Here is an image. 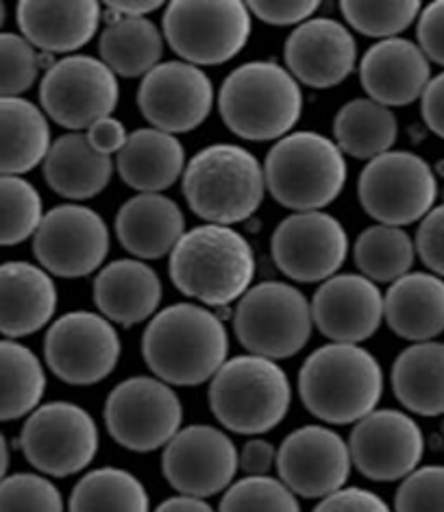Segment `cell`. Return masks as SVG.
Segmentation results:
<instances>
[{"label": "cell", "mask_w": 444, "mask_h": 512, "mask_svg": "<svg viewBox=\"0 0 444 512\" xmlns=\"http://www.w3.org/2000/svg\"><path fill=\"white\" fill-rule=\"evenodd\" d=\"M314 329L312 306L288 282H262L244 292L233 310L238 343L266 360H286L303 351Z\"/></svg>", "instance_id": "cell-8"}, {"label": "cell", "mask_w": 444, "mask_h": 512, "mask_svg": "<svg viewBox=\"0 0 444 512\" xmlns=\"http://www.w3.org/2000/svg\"><path fill=\"white\" fill-rule=\"evenodd\" d=\"M353 260L360 275L373 284H394L403 275L412 273L416 260L414 238L403 227L373 225L357 236Z\"/></svg>", "instance_id": "cell-37"}, {"label": "cell", "mask_w": 444, "mask_h": 512, "mask_svg": "<svg viewBox=\"0 0 444 512\" xmlns=\"http://www.w3.org/2000/svg\"><path fill=\"white\" fill-rule=\"evenodd\" d=\"M7 469H9V445L3 432H0V482L7 478Z\"/></svg>", "instance_id": "cell-53"}, {"label": "cell", "mask_w": 444, "mask_h": 512, "mask_svg": "<svg viewBox=\"0 0 444 512\" xmlns=\"http://www.w3.org/2000/svg\"><path fill=\"white\" fill-rule=\"evenodd\" d=\"M357 70L368 99L390 109L421 101L431 81V62L421 46L405 38L375 42Z\"/></svg>", "instance_id": "cell-23"}, {"label": "cell", "mask_w": 444, "mask_h": 512, "mask_svg": "<svg viewBox=\"0 0 444 512\" xmlns=\"http://www.w3.org/2000/svg\"><path fill=\"white\" fill-rule=\"evenodd\" d=\"M114 229L122 249L135 260H159L183 238L185 216L166 194H135L122 203Z\"/></svg>", "instance_id": "cell-26"}, {"label": "cell", "mask_w": 444, "mask_h": 512, "mask_svg": "<svg viewBox=\"0 0 444 512\" xmlns=\"http://www.w3.org/2000/svg\"><path fill=\"white\" fill-rule=\"evenodd\" d=\"M157 9H162L159 0H122V3H107V18H146Z\"/></svg>", "instance_id": "cell-51"}, {"label": "cell", "mask_w": 444, "mask_h": 512, "mask_svg": "<svg viewBox=\"0 0 444 512\" xmlns=\"http://www.w3.org/2000/svg\"><path fill=\"white\" fill-rule=\"evenodd\" d=\"M384 321L410 343H427L444 332V279L434 273H407L384 295Z\"/></svg>", "instance_id": "cell-28"}, {"label": "cell", "mask_w": 444, "mask_h": 512, "mask_svg": "<svg viewBox=\"0 0 444 512\" xmlns=\"http://www.w3.org/2000/svg\"><path fill=\"white\" fill-rule=\"evenodd\" d=\"M416 38L429 62L444 66V0L421 9L416 20Z\"/></svg>", "instance_id": "cell-46"}, {"label": "cell", "mask_w": 444, "mask_h": 512, "mask_svg": "<svg viewBox=\"0 0 444 512\" xmlns=\"http://www.w3.org/2000/svg\"><path fill=\"white\" fill-rule=\"evenodd\" d=\"M320 3L316 0H253L249 3L251 16L273 27H299L312 20Z\"/></svg>", "instance_id": "cell-45"}, {"label": "cell", "mask_w": 444, "mask_h": 512, "mask_svg": "<svg viewBox=\"0 0 444 512\" xmlns=\"http://www.w3.org/2000/svg\"><path fill=\"white\" fill-rule=\"evenodd\" d=\"M394 512H444V467L427 465L401 480Z\"/></svg>", "instance_id": "cell-43"}, {"label": "cell", "mask_w": 444, "mask_h": 512, "mask_svg": "<svg viewBox=\"0 0 444 512\" xmlns=\"http://www.w3.org/2000/svg\"><path fill=\"white\" fill-rule=\"evenodd\" d=\"M0 512H66V506L46 475L14 473L0 482Z\"/></svg>", "instance_id": "cell-41"}, {"label": "cell", "mask_w": 444, "mask_h": 512, "mask_svg": "<svg viewBox=\"0 0 444 512\" xmlns=\"http://www.w3.org/2000/svg\"><path fill=\"white\" fill-rule=\"evenodd\" d=\"M218 112L231 133L249 142H277L303 114V92L286 66L246 62L229 72L218 92Z\"/></svg>", "instance_id": "cell-5"}, {"label": "cell", "mask_w": 444, "mask_h": 512, "mask_svg": "<svg viewBox=\"0 0 444 512\" xmlns=\"http://www.w3.org/2000/svg\"><path fill=\"white\" fill-rule=\"evenodd\" d=\"M5 18H7V7H5L3 3H0V29H3Z\"/></svg>", "instance_id": "cell-54"}, {"label": "cell", "mask_w": 444, "mask_h": 512, "mask_svg": "<svg viewBox=\"0 0 444 512\" xmlns=\"http://www.w3.org/2000/svg\"><path fill=\"white\" fill-rule=\"evenodd\" d=\"M22 38L44 53H74L90 44L103 20V7L94 0L83 3H33L16 7Z\"/></svg>", "instance_id": "cell-27"}, {"label": "cell", "mask_w": 444, "mask_h": 512, "mask_svg": "<svg viewBox=\"0 0 444 512\" xmlns=\"http://www.w3.org/2000/svg\"><path fill=\"white\" fill-rule=\"evenodd\" d=\"M57 288L42 266L0 264V334L9 340L31 336L53 321Z\"/></svg>", "instance_id": "cell-25"}, {"label": "cell", "mask_w": 444, "mask_h": 512, "mask_svg": "<svg viewBox=\"0 0 444 512\" xmlns=\"http://www.w3.org/2000/svg\"><path fill=\"white\" fill-rule=\"evenodd\" d=\"M351 469L349 443L329 425H303L277 449L279 480L296 497L325 499L347 486Z\"/></svg>", "instance_id": "cell-19"}, {"label": "cell", "mask_w": 444, "mask_h": 512, "mask_svg": "<svg viewBox=\"0 0 444 512\" xmlns=\"http://www.w3.org/2000/svg\"><path fill=\"white\" fill-rule=\"evenodd\" d=\"M399 138V120L390 107L370 99L344 103L333 118V142L355 160H375L392 151Z\"/></svg>", "instance_id": "cell-34"}, {"label": "cell", "mask_w": 444, "mask_h": 512, "mask_svg": "<svg viewBox=\"0 0 444 512\" xmlns=\"http://www.w3.org/2000/svg\"><path fill=\"white\" fill-rule=\"evenodd\" d=\"M214 101V83L207 72L181 59L155 66L142 77L138 90V107L146 123L172 136L199 129L212 114Z\"/></svg>", "instance_id": "cell-20"}, {"label": "cell", "mask_w": 444, "mask_h": 512, "mask_svg": "<svg viewBox=\"0 0 444 512\" xmlns=\"http://www.w3.org/2000/svg\"><path fill=\"white\" fill-rule=\"evenodd\" d=\"M292 384L275 360L229 358L209 382V408L222 428L242 436H262L286 419Z\"/></svg>", "instance_id": "cell-7"}, {"label": "cell", "mask_w": 444, "mask_h": 512, "mask_svg": "<svg viewBox=\"0 0 444 512\" xmlns=\"http://www.w3.org/2000/svg\"><path fill=\"white\" fill-rule=\"evenodd\" d=\"M421 114L429 131L444 140V72L431 77L421 96Z\"/></svg>", "instance_id": "cell-50"}, {"label": "cell", "mask_w": 444, "mask_h": 512, "mask_svg": "<svg viewBox=\"0 0 444 512\" xmlns=\"http://www.w3.org/2000/svg\"><path fill=\"white\" fill-rule=\"evenodd\" d=\"M85 138H88L90 146L101 155H118L122 146H125L129 133L122 125V120L114 118V116H107L101 118L98 123H94L88 131H83Z\"/></svg>", "instance_id": "cell-49"}, {"label": "cell", "mask_w": 444, "mask_h": 512, "mask_svg": "<svg viewBox=\"0 0 444 512\" xmlns=\"http://www.w3.org/2000/svg\"><path fill=\"white\" fill-rule=\"evenodd\" d=\"M40 75V57L35 48L18 33L0 31V99H16Z\"/></svg>", "instance_id": "cell-42"}, {"label": "cell", "mask_w": 444, "mask_h": 512, "mask_svg": "<svg viewBox=\"0 0 444 512\" xmlns=\"http://www.w3.org/2000/svg\"><path fill=\"white\" fill-rule=\"evenodd\" d=\"M357 199L379 225L405 227L434 210L438 179L421 155L388 151L366 162L357 177Z\"/></svg>", "instance_id": "cell-10"}, {"label": "cell", "mask_w": 444, "mask_h": 512, "mask_svg": "<svg viewBox=\"0 0 444 512\" xmlns=\"http://www.w3.org/2000/svg\"><path fill=\"white\" fill-rule=\"evenodd\" d=\"M42 218V197L31 181L0 175V247H16L35 236Z\"/></svg>", "instance_id": "cell-38"}, {"label": "cell", "mask_w": 444, "mask_h": 512, "mask_svg": "<svg viewBox=\"0 0 444 512\" xmlns=\"http://www.w3.org/2000/svg\"><path fill=\"white\" fill-rule=\"evenodd\" d=\"M29 465L46 478L83 473L98 454V425L92 414L72 401H48L35 408L20 432Z\"/></svg>", "instance_id": "cell-11"}, {"label": "cell", "mask_w": 444, "mask_h": 512, "mask_svg": "<svg viewBox=\"0 0 444 512\" xmlns=\"http://www.w3.org/2000/svg\"><path fill=\"white\" fill-rule=\"evenodd\" d=\"M51 144L42 107L22 96L0 99V175L20 177L44 164Z\"/></svg>", "instance_id": "cell-32"}, {"label": "cell", "mask_w": 444, "mask_h": 512, "mask_svg": "<svg viewBox=\"0 0 444 512\" xmlns=\"http://www.w3.org/2000/svg\"><path fill=\"white\" fill-rule=\"evenodd\" d=\"M68 512H151L140 478L120 467L85 471L68 499Z\"/></svg>", "instance_id": "cell-36"}, {"label": "cell", "mask_w": 444, "mask_h": 512, "mask_svg": "<svg viewBox=\"0 0 444 512\" xmlns=\"http://www.w3.org/2000/svg\"><path fill=\"white\" fill-rule=\"evenodd\" d=\"M218 512H301L299 497L273 475L233 482L220 499Z\"/></svg>", "instance_id": "cell-40"}, {"label": "cell", "mask_w": 444, "mask_h": 512, "mask_svg": "<svg viewBox=\"0 0 444 512\" xmlns=\"http://www.w3.org/2000/svg\"><path fill=\"white\" fill-rule=\"evenodd\" d=\"M120 179L140 194H162L185 170V149L177 136L153 127L135 129L114 160Z\"/></svg>", "instance_id": "cell-29"}, {"label": "cell", "mask_w": 444, "mask_h": 512, "mask_svg": "<svg viewBox=\"0 0 444 512\" xmlns=\"http://www.w3.org/2000/svg\"><path fill=\"white\" fill-rule=\"evenodd\" d=\"M46 371L35 353L16 340H0V421H16L42 406Z\"/></svg>", "instance_id": "cell-35"}, {"label": "cell", "mask_w": 444, "mask_h": 512, "mask_svg": "<svg viewBox=\"0 0 444 512\" xmlns=\"http://www.w3.org/2000/svg\"><path fill=\"white\" fill-rule=\"evenodd\" d=\"M423 5L418 0H399V3H360V0H344L340 14L349 27L366 38L390 40L399 38L421 16Z\"/></svg>", "instance_id": "cell-39"}, {"label": "cell", "mask_w": 444, "mask_h": 512, "mask_svg": "<svg viewBox=\"0 0 444 512\" xmlns=\"http://www.w3.org/2000/svg\"><path fill=\"white\" fill-rule=\"evenodd\" d=\"M314 512H394L377 493L360 489V486H344V489L320 499Z\"/></svg>", "instance_id": "cell-47"}, {"label": "cell", "mask_w": 444, "mask_h": 512, "mask_svg": "<svg viewBox=\"0 0 444 512\" xmlns=\"http://www.w3.org/2000/svg\"><path fill=\"white\" fill-rule=\"evenodd\" d=\"M153 512H218L207 504V499L188 497V495H175L164 499Z\"/></svg>", "instance_id": "cell-52"}, {"label": "cell", "mask_w": 444, "mask_h": 512, "mask_svg": "<svg viewBox=\"0 0 444 512\" xmlns=\"http://www.w3.org/2000/svg\"><path fill=\"white\" fill-rule=\"evenodd\" d=\"M353 467L373 482H397L421 467L425 434L410 414L377 408L353 425L349 434Z\"/></svg>", "instance_id": "cell-18"}, {"label": "cell", "mask_w": 444, "mask_h": 512, "mask_svg": "<svg viewBox=\"0 0 444 512\" xmlns=\"http://www.w3.org/2000/svg\"><path fill=\"white\" fill-rule=\"evenodd\" d=\"M310 306L314 327L331 343L360 345L384 323V295L357 273L329 277L316 288Z\"/></svg>", "instance_id": "cell-21"}, {"label": "cell", "mask_w": 444, "mask_h": 512, "mask_svg": "<svg viewBox=\"0 0 444 512\" xmlns=\"http://www.w3.org/2000/svg\"><path fill=\"white\" fill-rule=\"evenodd\" d=\"M98 53L116 77H146L162 64L164 33L148 18H109L98 40Z\"/></svg>", "instance_id": "cell-33"}, {"label": "cell", "mask_w": 444, "mask_h": 512, "mask_svg": "<svg viewBox=\"0 0 444 512\" xmlns=\"http://www.w3.org/2000/svg\"><path fill=\"white\" fill-rule=\"evenodd\" d=\"M162 473L177 495L207 499L236 482L238 447L214 425H188L164 447Z\"/></svg>", "instance_id": "cell-17"}, {"label": "cell", "mask_w": 444, "mask_h": 512, "mask_svg": "<svg viewBox=\"0 0 444 512\" xmlns=\"http://www.w3.org/2000/svg\"><path fill=\"white\" fill-rule=\"evenodd\" d=\"M183 197L205 223L233 227L262 207L264 166L240 144H209L185 164Z\"/></svg>", "instance_id": "cell-4"}, {"label": "cell", "mask_w": 444, "mask_h": 512, "mask_svg": "<svg viewBox=\"0 0 444 512\" xmlns=\"http://www.w3.org/2000/svg\"><path fill=\"white\" fill-rule=\"evenodd\" d=\"M183 406L175 388L157 377H129L105 401V428L135 454L164 449L183 428Z\"/></svg>", "instance_id": "cell-12"}, {"label": "cell", "mask_w": 444, "mask_h": 512, "mask_svg": "<svg viewBox=\"0 0 444 512\" xmlns=\"http://www.w3.org/2000/svg\"><path fill=\"white\" fill-rule=\"evenodd\" d=\"M416 255L434 273L444 279V203L436 205L416 229Z\"/></svg>", "instance_id": "cell-44"}, {"label": "cell", "mask_w": 444, "mask_h": 512, "mask_svg": "<svg viewBox=\"0 0 444 512\" xmlns=\"http://www.w3.org/2000/svg\"><path fill=\"white\" fill-rule=\"evenodd\" d=\"M142 356L153 377L168 386H201L229 360V332L205 306L172 303L148 321Z\"/></svg>", "instance_id": "cell-1"}, {"label": "cell", "mask_w": 444, "mask_h": 512, "mask_svg": "<svg viewBox=\"0 0 444 512\" xmlns=\"http://www.w3.org/2000/svg\"><path fill=\"white\" fill-rule=\"evenodd\" d=\"M122 343L114 323L88 310H74L51 323L44 336V360L70 386H94L116 371Z\"/></svg>", "instance_id": "cell-14"}, {"label": "cell", "mask_w": 444, "mask_h": 512, "mask_svg": "<svg viewBox=\"0 0 444 512\" xmlns=\"http://www.w3.org/2000/svg\"><path fill=\"white\" fill-rule=\"evenodd\" d=\"M35 260L48 275L79 279L101 271L109 253L103 216L81 203H64L46 212L33 236Z\"/></svg>", "instance_id": "cell-15"}, {"label": "cell", "mask_w": 444, "mask_h": 512, "mask_svg": "<svg viewBox=\"0 0 444 512\" xmlns=\"http://www.w3.org/2000/svg\"><path fill=\"white\" fill-rule=\"evenodd\" d=\"M120 83L101 57L68 55L44 72L40 103L46 118L74 133L88 131L101 118L114 114Z\"/></svg>", "instance_id": "cell-13"}, {"label": "cell", "mask_w": 444, "mask_h": 512, "mask_svg": "<svg viewBox=\"0 0 444 512\" xmlns=\"http://www.w3.org/2000/svg\"><path fill=\"white\" fill-rule=\"evenodd\" d=\"M168 273L181 295L205 308L238 303L255 279V253L238 229L192 227L170 253Z\"/></svg>", "instance_id": "cell-2"}, {"label": "cell", "mask_w": 444, "mask_h": 512, "mask_svg": "<svg viewBox=\"0 0 444 512\" xmlns=\"http://www.w3.org/2000/svg\"><path fill=\"white\" fill-rule=\"evenodd\" d=\"M299 397L325 425H355L384 397V369L362 345L329 343L305 358Z\"/></svg>", "instance_id": "cell-3"}, {"label": "cell", "mask_w": 444, "mask_h": 512, "mask_svg": "<svg viewBox=\"0 0 444 512\" xmlns=\"http://www.w3.org/2000/svg\"><path fill=\"white\" fill-rule=\"evenodd\" d=\"M266 192L292 212H320L347 186L349 166L338 144L316 131H292L264 160Z\"/></svg>", "instance_id": "cell-6"}, {"label": "cell", "mask_w": 444, "mask_h": 512, "mask_svg": "<svg viewBox=\"0 0 444 512\" xmlns=\"http://www.w3.org/2000/svg\"><path fill=\"white\" fill-rule=\"evenodd\" d=\"M349 247L347 229L327 212H294L270 236L273 262L299 284H323L338 275Z\"/></svg>", "instance_id": "cell-16"}, {"label": "cell", "mask_w": 444, "mask_h": 512, "mask_svg": "<svg viewBox=\"0 0 444 512\" xmlns=\"http://www.w3.org/2000/svg\"><path fill=\"white\" fill-rule=\"evenodd\" d=\"M277 467V447L266 438L253 436L238 451V471L244 478H262Z\"/></svg>", "instance_id": "cell-48"}, {"label": "cell", "mask_w": 444, "mask_h": 512, "mask_svg": "<svg viewBox=\"0 0 444 512\" xmlns=\"http://www.w3.org/2000/svg\"><path fill=\"white\" fill-rule=\"evenodd\" d=\"M114 157L96 153L85 133H66L48 149L44 179L55 194L70 201H88L101 194L114 177Z\"/></svg>", "instance_id": "cell-30"}, {"label": "cell", "mask_w": 444, "mask_h": 512, "mask_svg": "<svg viewBox=\"0 0 444 512\" xmlns=\"http://www.w3.org/2000/svg\"><path fill=\"white\" fill-rule=\"evenodd\" d=\"M392 393L418 417L444 414V343H412L392 362Z\"/></svg>", "instance_id": "cell-31"}, {"label": "cell", "mask_w": 444, "mask_h": 512, "mask_svg": "<svg viewBox=\"0 0 444 512\" xmlns=\"http://www.w3.org/2000/svg\"><path fill=\"white\" fill-rule=\"evenodd\" d=\"M253 31L249 5L240 0H175L164 7L162 33L181 62L220 66L238 57Z\"/></svg>", "instance_id": "cell-9"}, {"label": "cell", "mask_w": 444, "mask_h": 512, "mask_svg": "<svg viewBox=\"0 0 444 512\" xmlns=\"http://www.w3.org/2000/svg\"><path fill=\"white\" fill-rule=\"evenodd\" d=\"M94 303L109 323L133 327L151 321L164 297L162 279L151 264L122 258L105 264L94 277Z\"/></svg>", "instance_id": "cell-24"}, {"label": "cell", "mask_w": 444, "mask_h": 512, "mask_svg": "<svg viewBox=\"0 0 444 512\" xmlns=\"http://www.w3.org/2000/svg\"><path fill=\"white\" fill-rule=\"evenodd\" d=\"M290 75L314 90L336 88L357 66V44L347 24L312 18L299 24L283 44Z\"/></svg>", "instance_id": "cell-22"}]
</instances>
